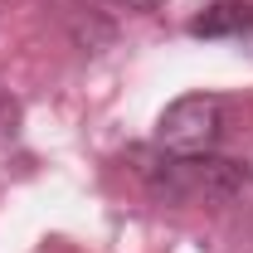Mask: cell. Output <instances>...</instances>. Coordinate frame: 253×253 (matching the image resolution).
<instances>
[{
    "label": "cell",
    "mask_w": 253,
    "mask_h": 253,
    "mask_svg": "<svg viewBox=\"0 0 253 253\" xmlns=\"http://www.w3.org/2000/svg\"><path fill=\"white\" fill-rule=\"evenodd\" d=\"M126 166L136 180L166 205H229L253 185L244 161L214 156V151H166V146H131Z\"/></svg>",
    "instance_id": "1"
},
{
    "label": "cell",
    "mask_w": 253,
    "mask_h": 253,
    "mask_svg": "<svg viewBox=\"0 0 253 253\" xmlns=\"http://www.w3.org/2000/svg\"><path fill=\"white\" fill-rule=\"evenodd\" d=\"M224 136V97L185 93L156 117V146L166 151H214Z\"/></svg>",
    "instance_id": "2"
},
{
    "label": "cell",
    "mask_w": 253,
    "mask_h": 253,
    "mask_svg": "<svg viewBox=\"0 0 253 253\" xmlns=\"http://www.w3.org/2000/svg\"><path fill=\"white\" fill-rule=\"evenodd\" d=\"M253 30V0H214L205 15L190 20L195 39H239Z\"/></svg>",
    "instance_id": "3"
},
{
    "label": "cell",
    "mask_w": 253,
    "mask_h": 253,
    "mask_svg": "<svg viewBox=\"0 0 253 253\" xmlns=\"http://www.w3.org/2000/svg\"><path fill=\"white\" fill-rule=\"evenodd\" d=\"M5 136H15V102L0 97V141H5Z\"/></svg>",
    "instance_id": "4"
},
{
    "label": "cell",
    "mask_w": 253,
    "mask_h": 253,
    "mask_svg": "<svg viewBox=\"0 0 253 253\" xmlns=\"http://www.w3.org/2000/svg\"><path fill=\"white\" fill-rule=\"evenodd\" d=\"M117 5H126V10H141V15H151V10H161L166 0H117Z\"/></svg>",
    "instance_id": "5"
}]
</instances>
